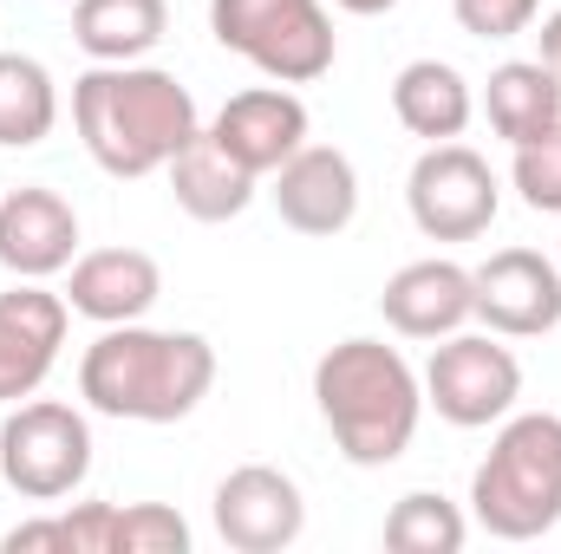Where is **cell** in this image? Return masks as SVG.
<instances>
[{"instance_id":"cell-28","label":"cell","mask_w":561,"mask_h":554,"mask_svg":"<svg viewBox=\"0 0 561 554\" xmlns=\"http://www.w3.org/2000/svg\"><path fill=\"white\" fill-rule=\"evenodd\" d=\"M340 13H359V20H379V13H392L399 0H333Z\"/></svg>"},{"instance_id":"cell-25","label":"cell","mask_w":561,"mask_h":554,"mask_svg":"<svg viewBox=\"0 0 561 554\" xmlns=\"http://www.w3.org/2000/svg\"><path fill=\"white\" fill-rule=\"evenodd\" d=\"M450 13L470 39H516L536 26L542 0H450Z\"/></svg>"},{"instance_id":"cell-2","label":"cell","mask_w":561,"mask_h":554,"mask_svg":"<svg viewBox=\"0 0 561 554\" xmlns=\"http://www.w3.org/2000/svg\"><path fill=\"white\" fill-rule=\"evenodd\" d=\"M216 385V346L203 333H163V326H105L79 359V399L118 424H176Z\"/></svg>"},{"instance_id":"cell-29","label":"cell","mask_w":561,"mask_h":554,"mask_svg":"<svg viewBox=\"0 0 561 554\" xmlns=\"http://www.w3.org/2000/svg\"><path fill=\"white\" fill-rule=\"evenodd\" d=\"M556 268H561V255H556Z\"/></svg>"},{"instance_id":"cell-19","label":"cell","mask_w":561,"mask_h":554,"mask_svg":"<svg viewBox=\"0 0 561 554\" xmlns=\"http://www.w3.org/2000/svg\"><path fill=\"white\" fill-rule=\"evenodd\" d=\"M392 118L424 143H450V138L470 131L477 92H470V79H463L450 59H412V66H399V79H392Z\"/></svg>"},{"instance_id":"cell-18","label":"cell","mask_w":561,"mask_h":554,"mask_svg":"<svg viewBox=\"0 0 561 554\" xmlns=\"http://www.w3.org/2000/svg\"><path fill=\"white\" fill-rule=\"evenodd\" d=\"M255 189H262V176L242 170L209 131H196L170 157V196H176V209L190 222H236L255 203Z\"/></svg>"},{"instance_id":"cell-8","label":"cell","mask_w":561,"mask_h":554,"mask_svg":"<svg viewBox=\"0 0 561 554\" xmlns=\"http://www.w3.org/2000/svg\"><path fill=\"white\" fill-rule=\"evenodd\" d=\"M405 209L431 242H477L503 209V183L470 143H424V157L405 176Z\"/></svg>"},{"instance_id":"cell-6","label":"cell","mask_w":561,"mask_h":554,"mask_svg":"<svg viewBox=\"0 0 561 554\" xmlns=\"http://www.w3.org/2000/svg\"><path fill=\"white\" fill-rule=\"evenodd\" d=\"M0 476L26 503H66L92 476V424L59 399H20L0 424Z\"/></svg>"},{"instance_id":"cell-23","label":"cell","mask_w":561,"mask_h":554,"mask_svg":"<svg viewBox=\"0 0 561 554\" xmlns=\"http://www.w3.org/2000/svg\"><path fill=\"white\" fill-rule=\"evenodd\" d=\"M463 542H470V516L437 489L399 496L386 516V549L392 554H457Z\"/></svg>"},{"instance_id":"cell-26","label":"cell","mask_w":561,"mask_h":554,"mask_svg":"<svg viewBox=\"0 0 561 554\" xmlns=\"http://www.w3.org/2000/svg\"><path fill=\"white\" fill-rule=\"evenodd\" d=\"M7 554H39V549H53V554H66V522L59 516H39V522H20V529H7V542H0Z\"/></svg>"},{"instance_id":"cell-22","label":"cell","mask_w":561,"mask_h":554,"mask_svg":"<svg viewBox=\"0 0 561 554\" xmlns=\"http://www.w3.org/2000/svg\"><path fill=\"white\" fill-rule=\"evenodd\" d=\"M59 125V85L33 53H0V150H33Z\"/></svg>"},{"instance_id":"cell-4","label":"cell","mask_w":561,"mask_h":554,"mask_svg":"<svg viewBox=\"0 0 561 554\" xmlns=\"http://www.w3.org/2000/svg\"><path fill=\"white\" fill-rule=\"evenodd\" d=\"M470 522L496 542H542L561 522V417H503L470 476Z\"/></svg>"},{"instance_id":"cell-1","label":"cell","mask_w":561,"mask_h":554,"mask_svg":"<svg viewBox=\"0 0 561 554\" xmlns=\"http://www.w3.org/2000/svg\"><path fill=\"white\" fill-rule=\"evenodd\" d=\"M72 131L105 176H157L203 131L196 99L163 66H92L72 79Z\"/></svg>"},{"instance_id":"cell-13","label":"cell","mask_w":561,"mask_h":554,"mask_svg":"<svg viewBox=\"0 0 561 554\" xmlns=\"http://www.w3.org/2000/svg\"><path fill=\"white\" fill-rule=\"evenodd\" d=\"M79 262V209L46 189V183H20L13 196H0V268L20 280H53Z\"/></svg>"},{"instance_id":"cell-24","label":"cell","mask_w":561,"mask_h":554,"mask_svg":"<svg viewBox=\"0 0 561 554\" xmlns=\"http://www.w3.org/2000/svg\"><path fill=\"white\" fill-rule=\"evenodd\" d=\"M516 196L536 209V216H561V125L542 138L516 143V170H510Z\"/></svg>"},{"instance_id":"cell-10","label":"cell","mask_w":561,"mask_h":554,"mask_svg":"<svg viewBox=\"0 0 561 554\" xmlns=\"http://www.w3.org/2000/svg\"><path fill=\"white\" fill-rule=\"evenodd\" d=\"M66 326H72V307L46 280H20L0 293V405H20L53 379Z\"/></svg>"},{"instance_id":"cell-3","label":"cell","mask_w":561,"mask_h":554,"mask_svg":"<svg viewBox=\"0 0 561 554\" xmlns=\"http://www.w3.org/2000/svg\"><path fill=\"white\" fill-rule=\"evenodd\" d=\"M313 405L353 470H386L419 437L424 379L386 339H340L313 366Z\"/></svg>"},{"instance_id":"cell-20","label":"cell","mask_w":561,"mask_h":554,"mask_svg":"<svg viewBox=\"0 0 561 554\" xmlns=\"http://www.w3.org/2000/svg\"><path fill=\"white\" fill-rule=\"evenodd\" d=\"M170 33V0H79L72 39L92 66H131Z\"/></svg>"},{"instance_id":"cell-14","label":"cell","mask_w":561,"mask_h":554,"mask_svg":"<svg viewBox=\"0 0 561 554\" xmlns=\"http://www.w3.org/2000/svg\"><path fill=\"white\" fill-rule=\"evenodd\" d=\"M209 138L222 143L242 170H255V176H275L280 163L307 143V105H300V92L294 85H249V92H236L209 125H203Z\"/></svg>"},{"instance_id":"cell-27","label":"cell","mask_w":561,"mask_h":554,"mask_svg":"<svg viewBox=\"0 0 561 554\" xmlns=\"http://www.w3.org/2000/svg\"><path fill=\"white\" fill-rule=\"evenodd\" d=\"M536 59L549 66V79L561 85V13H542V33H536Z\"/></svg>"},{"instance_id":"cell-16","label":"cell","mask_w":561,"mask_h":554,"mask_svg":"<svg viewBox=\"0 0 561 554\" xmlns=\"http://www.w3.org/2000/svg\"><path fill=\"white\" fill-rule=\"evenodd\" d=\"M157 300H163V268L144 249H92L66 268V307L99 326L144 320Z\"/></svg>"},{"instance_id":"cell-5","label":"cell","mask_w":561,"mask_h":554,"mask_svg":"<svg viewBox=\"0 0 561 554\" xmlns=\"http://www.w3.org/2000/svg\"><path fill=\"white\" fill-rule=\"evenodd\" d=\"M209 33L275 85H313L340 59L327 0H209Z\"/></svg>"},{"instance_id":"cell-7","label":"cell","mask_w":561,"mask_h":554,"mask_svg":"<svg viewBox=\"0 0 561 554\" xmlns=\"http://www.w3.org/2000/svg\"><path fill=\"white\" fill-rule=\"evenodd\" d=\"M523 399V359L503 346V333H450L431 339V366H424V405L457 424V430H490L516 412Z\"/></svg>"},{"instance_id":"cell-17","label":"cell","mask_w":561,"mask_h":554,"mask_svg":"<svg viewBox=\"0 0 561 554\" xmlns=\"http://www.w3.org/2000/svg\"><path fill=\"white\" fill-rule=\"evenodd\" d=\"M66 554H183L190 522L163 503H79L59 516Z\"/></svg>"},{"instance_id":"cell-21","label":"cell","mask_w":561,"mask_h":554,"mask_svg":"<svg viewBox=\"0 0 561 554\" xmlns=\"http://www.w3.org/2000/svg\"><path fill=\"white\" fill-rule=\"evenodd\" d=\"M483 118L503 143H529L561 125V85L542 59H503L483 85Z\"/></svg>"},{"instance_id":"cell-12","label":"cell","mask_w":561,"mask_h":554,"mask_svg":"<svg viewBox=\"0 0 561 554\" xmlns=\"http://www.w3.org/2000/svg\"><path fill=\"white\" fill-rule=\"evenodd\" d=\"M268 196L294 235H346L359 216V170L333 143H300L268 176Z\"/></svg>"},{"instance_id":"cell-11","label":"cell","mask_w":561,"mask_h":554,"mask_svg":"<svg viewBox=\"0 0 561 554\" xmlns=\"http://www.w3.org/2000/svg\"><path fill=\"white\" fill-rule=\"evenodd\" d=\"M477 280V320L503 339H542L561 326V268L536 249H496Z\"/></svg>"},{"instance_id":"cell-9","label":"cell","mask_w":561,"mask_h":554,"mask_svg":"<svg viewBox=\"0 0 561 554\" xmlns=\"http://www.w3.org/2000/svg\"><path fill=\"white\" fill-rule=\"evenodd\" d=\"M307 503L300 483L275 463H242L216 483V535L236 554H280L300 542Z\"/></svg>"},{"instance_id":"cell-15","label":"cell","mask_w":561,"mask_h":554,"mask_svg":"<svg viewBox=\"0 0 561 554\" xmlns=\"http://www.w3.org/2000/svg\"><path fill=\"white\" fill-rule=\"evenodd\" d=\"M379 313H386V326L399 339H450V333H463L477 320V280H470L463 262H444V255L405 262L386 280Z\"/></svg>"}]
</instances>
